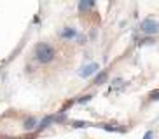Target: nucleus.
<instances>
[{"label": "nucleus", "instance_id": "nucleus-4", "mask_svg": "<svg viewBox=\"0 0 159 139\" xmlns=\"http://www.w3.org/2000/svg\"><path fill=\"white\" fill-rule=\"evenodd\" d=\"M74 35H75L74 30H63L61 31V37H63V38H70V37H74Z\"/></svg>", "mask_w": 159, "mask_h": 139}, {"label": "nucleus", "instance_id": "nucleus-1", "mask_svg": "<svg viewBox=\"0 0 159 139\" xmlns=\"http://www.w3.org/2000/svg\"><path fill=\"white\" fill-rule=\"evenodd\" d=\"M35 59L39 61L40 64H49L56 59V49L49 44H46V42H40L35 47Z\"/></svg>", "mask_w": 159, "mask_h": 139}, {"label": "nucleus", "instance_id": "nucleus-6", "mask_svg": "<svg viewBox=\"0 0 159 139\" xmlns=\"http://www.w3.org/2000/svg\"><path fill=\"white\" fill-rule=\"evenodd\" d=\"M25 139H32V138H25Z\"/></svg>", "mask_w": 159, "mask_h": 139}, {"label": "nucleus", "instance_id": "nucleus-2", "mask_svg": "<svg viewBox=\"0 0 159 139\" xmlns=\"http://www.w3.org/2000/svg\"><path fill=\"white\" fill-rule=\"evenodd\" d=\"M142 28L147 31V33H156L159 30V23H156V21H152V19H147L142 24Z\"/></svg>", "mask_w": 159, "mask_h": 139}, {"label": "nucleus", "instance_id": "nucleus-3", "mask_svg": "<svg viewBox=\"0 0 159 139\" xmlns=\"http://www.w3.org/2000/svg\"><path fill=\"white\" fill-rule=\"evenodd\" d=\"M35 123H37V120H35V118H28L26 122H25V129H26V130H32L33 127H35Z\"/></svg>", "mask_w": 159, "mask_h": 139}, {"label": "nucleus", "instance_id": "nucleus-5", "mask_svg": "<svg viewBox=\"0 0 159 139\" xmlns=\"http://www.w3.org/2000/svg\"><path fill=\"white\" fill-rule=\"evenodd\" d=\"M105 77H107V75H105V73H101V75L98 77V78H96V84H100V82H103V80H105Z\"/></svg>", "mask_w": 159, "mask_h": 139}]
</instances>
